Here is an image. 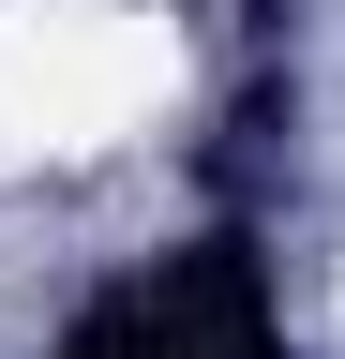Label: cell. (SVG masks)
<instances>
[{"mask_svg": "<svg viewBox=\"0 0 345 359\" xmlns=\"http://www.w3.org/2000/svg\"><path fill=\"white\" fill-rule=\"evenodd\" d=\"M181 105V30L150 0H0V135L15 150H120Z\"/></svg>", "mask_w": 345, "mask_h": 359, "instance_id": "6da1fadb", "label": "cell"}]
</instances>
